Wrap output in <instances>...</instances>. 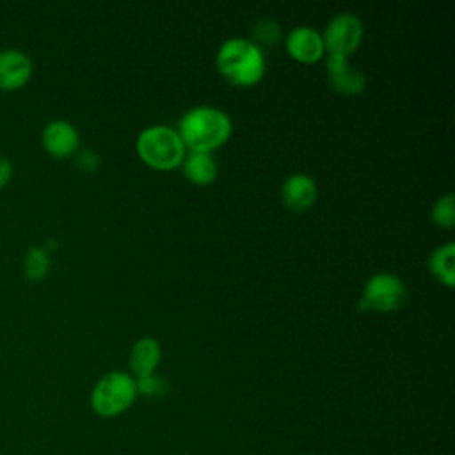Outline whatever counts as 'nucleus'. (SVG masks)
<instances>
[{
  "instance_id": "nucleus-1",
  "label": "nucleus",
  "mask_w": 455,
  "mask_h": 455,
  "mask_svg": "<svg viewBox=\"0 0 455 455\" xmlns=\"http://www.w3.org/2000/svg\"><path fill=\"white\" fill-rule=\"evenodd\" d=\"M233 124L229 116L212 105H199L183 114L178 133L190 151L212 153L228 142Z\"/></svg>"
},
{
  "instance_id": "nucleus-2",
  "label": "nucleus",
  "mask_w": 455,
  "mask_h": 455,
  "mask_svg": "<svg viewBox=\"0 0 455 455\" xmlns=\"http://www.w3.org/2000/svg\"><path fill=\"white\" fill-rule=\"evenodd\" d=\"M215 64L219 73L236 87L256 85L267 69L261 48L242 37L226 39L217 52Z\"/></svg>"
},
{
  "instance_id": "nucleus-3",
  "label": "nucleus",
  "mask_w": 455,
  "mask_h": 455,
  "mask_svg": "<svg viewBox=\"0 0 455 455\" xmlns=\"http://www.w3.org/2000/svg\"><path fill=\"white\" fill-rule=\"evenodd\" d=\"M135 149L144 164L158 171L176 169L185 158V144L178 130L165 124L144 128L135 140Z\"/></svg>"
},
{
  "instance_id": "nucleus-4",
  "label": "nucleus",
  "mask_w": 455,
  "mask_h": 455,
  "mask_svg": "<svg viewBox=\"0 0 455 455\" xmlns=\"http://www.w3.org/2000/svg\"><path fill=\"white\" fill-rule=\"evenodd\" d=\"M137 382L126 371H108L91 391V407L100 418H116L128 411L137 398Z\"/></svg>"
},
{
  "instance_id": "nucleus-5",
  "label": "nucleus",
  "mask_w": 455,
  "mask_h": 455,
  "mask_svg": "<svg viewBox=\"0 0 455 455\" xmlns=\"http://www.w3.org/2000/svg\"><path fill=\"white\" fill-rule=\"evenodd\" d=\"M407 299L409 288L402 277L391 272H377L364 283L359 307L364 311L389 313L400 309Z\"/></svg>"
},
{
  "instance_id": "nucleus-6",
  "label": "nucleus",
  "mask_w": 455,
  "mask_h": 455,
  "mask_svg": "<svg viewBox=\"0 0 455 455\" xmlns=\"http://www.w3.org/2000/svg\"><path fill=\"white\" fill-rule=\"evenodd\" d=\"M363 36V21L352 12H339L331 18L322 34V39L327 53L348 57L359 48Z\"/></svg>"
},
{
  "instance_id": "nucleus-7",
  "label": "nucleus",
  "mask_w": 455,
  "mask_h": 455,
  "mask_svg": "<svg viewBox=\"0 0 455 455\" xmlns=\"http://www.w3.org/2000/svg\"><path fill=\"white\" fill-rule=\"evenodd\" d=\"M325 69L329 85L345 96L361 94L366 87V75L348 62V57L327 53L325 57Z\"/></svg>"
},
{
  "instance_id": "nucleus-8",
  "label": "nucleus",
  "mask_w": 455,
  "mask_h": 455,
  "mask_svg": "<svg viewBox=\"0 0 455 455\" xmlns=\"http://www.w3.org/2000/svg\"><path fill=\"white\" fill-rule=\"evenodd\" d=\"M284 46L290 57L302 64L318 62L325 55L322 34L307 25L291 28L284 39Z\"/></svg>"
},
{
  "instance_id": "nucleus-9",
  "label": "nucleus",
  "mask_w": 455,
  "mask_h": 455,
  "mask_svg": "<svg viewBox=\"0 0 455 455\" xmlns=\"http://www.w3.org/2000/svg\"><path fill=\"white\" fill-rule=\"evenodd\" d=\"M43 148L55 158H66L76 153L80 146V133L76 126L66 119H53L43 128Z\"/></svg>"
},
{
  "instance_id": "nucleus-10",
  "label": "nucleus",
  "mask_w": 455,
  "mask_h": 455,
  "mask_svg": "<svg viewBox=\"0 0 455 455\" xmlns=\"http://www.w3.org/2000/svg\"><path fill=\"white\" fill-rule=\"evenodd\" d=\"M34 71L32 59L18 50L7 48L0 52V89L2 91H16L23 87Z\"/></svg>"
},
{
  "instance_id": "nucleus-11",
  "label": "nucleus",
  "mask_w": 455,
  "mask_h": 455,
  "mask_svg": "<svg viewBox=\"0 0 455 455\" xmlns=\"http://www.w3.org/2000/svg\"><path fill=\"white\" fill-rule=\"evenodd\" d=\"M318 196L316 181L304 172L290 174L281 185V199L291 212H304L315 204Z\"/></svg>"
},
{
  "instance_id": "nucleus-12",
  "label": "nucleus",
  "mask_w": 455,
  "mask_h": 455,
  "mask_svg": "<svg viewBox=\"0 0 455 455\" xmlns=\"http://www.w3.org/2000/svg\"><path fill=\"white\" fill-rule=\"evenodd\" d=\"M162 359V347L158 339L144 336L137 339L130 350V370L133 379L149 377L155 373Z\"/></svg>"
},
{
  "instance_id": "nucleus-13",
  "label": "nucleus",
  "mask_w": 455,
  "mask_h": 455,
  "mask_svg": "<svg viewBox=\"0 0 455 455\" xmlns=\"http://www.w3.org/2000/svg\"><path fill=\"white\" fill-rule=\"evenodd\" d=\"M183 176L194 185H210L217 178V162L210 153L190 151L181 162Z\"/></svg>"
},
{
  "instance_id": "nucleus-14",
  "label": "nucleus",
  "mask_w": 455,
  "mask_h": 455,
  "mask_svg": "<svg viewBox=\"0 0 455 455\" xmlns=\"http://www.w3.org/2000/svg\"><path fill=\"white\" fill-rule=\"evenodd\" d=\"M430 274L444 286L451 288L455 281V245L453 242H446L432 251L428 258Z\"/></svg>"
},
{
  "instance_id": "nucleus-15",
  "label": "nucleus",
  "mask_w": 455,
  "mask_h": 455,
  "mask_svg": "<svg viewBox=\"0 0 455 455\" xmlns=\"http://www.w3.org/2000/svg\"><path fill=\"white\" fill-rule=\"evenodd\" d=\"M50 270V254L41 245H32L23 258V272L30 281H41Z\"/></svg>"
},
{
  "instance_id": "nucleus-16",
  "label": "nucleus",
  "mask_w": 455,
  "mask_h": 455,
  "mask_svg": "<svg viewBox=\"0 0 455 455\" xmlns=\"http://www.w3.org/2000/svg\"><path fill=\"white\" fill-rule=\"evenodd\" d=\"M251 41L261 48L263 46H274L281 41L283 30L281 25L274 18H259L251 28Z\"/></svg>"
},
{
  "instance_id": "nucleus-17",
  "label": "nucleus",
  "mask_w": 455,
  "mask_h": 455,
  "mask_svg": "<svg viewBox=\"0 0 455 455\" xmlns=\"http://www.w3.org/2000/svg\"><path fill=\"white\" fill-rule=\"evenodd\" d=\"M430 217L439 228H444V229L453 228V224H455V197H453V194L441 196L434 203Z\"/></svg>"
},
{
  "instance_id": "nucleus-18",
  "label": "nucleus",
  "mask_w": 455,
  "mask_h": 455,
  "mask_svg": "<svg viewBox=\"0 0 455 455\" xmlns=\"http://www.w3.org/2000/svg\"><path fill=\"white\" fill-rule=\"evenodd\" d=\"M135 382H137V393L144 396H162L169 387L167 382L162 377H156L155 373L149 377L135 379Z\"/></svg>"
},
{
  "instance_id": "nucleus-19",
  "label": "nucleus",
  "mask_w": 455,
  "mask_h": 455,
  "mask_svg": "<svg viewBox=\"0 0 455 455\" xmlns=\"http://www.w3.org/2000/svg\"><path fill=\"white\" fill-rule=\"evenodd\" d=\"M76 165L82 169V171H87V172H92L98 169L100 165V156L91 151V149H85V151H80L76 155Z\"/></svg>"
},
{
  "instance_id": "nucleus-20",
  "label": "nucleus",
  "mask_w": 455,
  "mask_h": 455,
  "mask_svg": "<svg viewBox=\"0 0 455 455\" xmlns=\"http://www.w3.org/2000/svg\"><path fill=\"white\" fill-rule=\"evenodd\" d=\"M11 178H12V164L9 158L0 156V190L9 185Z\"/></svg>"
}]
</instances>
